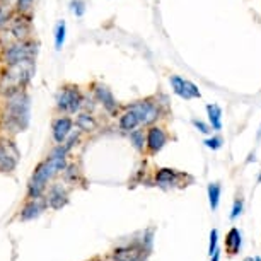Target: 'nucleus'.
Returning <instances> with one entry per match:
<instances>
[{
  "instance_id": "nucleus-32",
  "label": "nucleus",
  "mask_w": 261,
  "mask_h": 261,
  "mask_svg": "<svg viewBox=\"0 0 261 261\" xmlns=\"http://www.w3.org/2000/svg\"><path fill=\"white\" fill-rule=\"evenodd\" d=\"M254 261H261V258H259V256H256V258H254Z\"/></svg>"
},
{
  "instance_id": "nucleus-3",
  "label": "nucleus",
  "mask_w": 261,
  "mask_h": 261,
  "mask_svg": "<svg viewBox=\"0 0 261 261\" xmlns=\"http://www.w3.org/2000/svg\"><path fill=\"white\" fill-rule=\"evenodd\" d=\"M29 116V97L22 89L9 92L7 94V110H6V120L7 125L16 128V132L21 130L28 125Z\"/></svg>"
},
{
  "instance_id": "nucleus-6",
  "label": "nucleus",
  "mask_w": 261,
  "mask_h": 261,
  "mask_svg": "<svg viewBox=\"0 0 261 261\" xmlns=\"http://www.w3.org/2000/svg\"><path fill=\"white\" fill-rule=\"evenodd\" d=\"M128 108H132L140 118L142 126L152 125L157 118H159L161 111H159V105L157 102H152L150 99H144V101H137L134 105H130Z\"/></svg>"
},
{
  "instance_id": "nucleus-2",
  "label": "nucleus",
  "mask_w": 261,
  "mask_h": 261,
  "mask_svg": "<svg viewBox=\"0 0 261 261\" xmlns=\"http://www.w3.org/2000/svg\"><path fill=\"white\" fill-rule=\"evenodd\" d=\"M33 73H34V60H21V62L7 63L6 72L2 73V79H0V89L7 91V94L22 89L31 81Z\"/></svg>"
},
{
  "instance_id": "nucleus-33",
  "label": "nucleus",
  "mask_w": 261,
  "mask_h": 261,
  "mask_svg": "<svg viewBox=\"0 0 261 261\" xmlns=\"http://www.w3.org/2000/svg\"><path fill=\"white\" fill-rule=\"evenodd\" d=\"M244 261H254V259H253V258H246Z\"/></svg>"
},
{
  "instance_id": "nucleus-14",
  "label": "nucleus",
  "mask_w": 261,
  "mask_h": 261,
  "mask_svg": "<svg viewBox=\"0 0 261 261\" xmlns=\"http://www.w3.org/2000/svg\"><path fill=\"white\" fill-rule=\"evenodd\" d=\"M46 203L55 210L62 208V206L67 203V191L63 190L60 185H53L50 188V193H48Z\"/></svg>"
},
{
  "instance_id": "nucleus-34",
  "label": "nucleus",
  "mask_w": 261,
  "mask_h": 261,
  "mask_svg": "<svg viewBox=\"0 0 261 261\" xmlns=\"http://www.w3.org/2000/svg\"><path fill=\"white\" fill-rule=\"evenodd\" d=\"M259 135H261V128H259Z\"/></svg>"
},
{
  "instance_id": "nucleus-21",
  "label": "nucleus",
  "mask_w": 261,
  "mask_h": 261,
  "mask_svg": "<svg viewBox=\"0 0 261 261\" xmlns=\"http://www.w3.org/2000/svg\"><path fill=\"white\" fill-rule=\"evenodd\" d=\"M75 125L81 128L82 132H92L96 128V120L89 115V113H81L75 120Z\"/></svg>"
},
{
  "instance_id": "nucleus-7",
  "label": "nucleus",
  "mask_w": 261,
  "mask_h": 261,
  "mask_svg": "<svg viewBox=\"0 0 261 261\" xmlns=\"http://www.w3.org/2000/svg\"><path fill=\"white\" fill-rule=\"evenodd\" d=\"M169 82H171L172 92H174L176 96H179L181 99L190 101V99H196V97H201L200 89L191 81H186V79L179 75H172L169 79Z\"/></svg>"
},
{
  "instance_id": "nucleus-19",
  "label": "nucleus",
  "mask_w": 261,
  "mask_h": 261,
  "mask_svg": "<svg viewBox=\"0 0 261 261\" xmlns=\"http://www.w3.org/2000/svg\"><path fill=\"white\" fill-rule=\"evenodd\" d=\"M43 210V205L39 203V198H29V203L24 206L22 212H21V219L22 220H29V219H34L41 214Z\"/></svg>"
},
{
  "instance_id": "nucleus-24",
  "label": "nucleus",
  "mask_w": 261,
  "mask_h": 261,
  "mask_svg": "<svg viewBox=\"0 0 261 261\" xmlns=\"http://www.w3.org/2000/svg\"><path fill=\"white\" fill-rule=\"evenodd\" d=\"M130 139H132V142H134V145H135L139 150L144 149L145 139H144V132H142V130H134V132H130Z\"/></svg>"
},
{
  "instance_id": "nucleus-20",
  "label": "nucleus",
  "mask_w": 261,
  "mask_h": 261,
  "mask_svg": "<svg viewBox=\"0 0 261 261\" xmlns=\"http://www.w3.org/2000/svg\"><path fill=\"white\" fill-rule=\"evenodd\" d=\"M206 191H208L210 208L217 210V206H219V200H220V193H222V186H220V183H210L208 186H206Z\"/></svg>"
},
{
  "instance_id": "nucleus-31",
  "label": "nucleus",
  "mask_w": 261,
  "mask_h": 261,
  "mask_svg": "<svg viewBox=\"0 0 261 261\" xmlns=\"http://www.w3.org/2000/svg\"><path fill=\"white\" fill-rule=\"evenodd\" d=\"M4 21H7V19L4 17V14H2V9H0V24H2Z\"/></svg>"
},
{
  "instance_id": "nucleus-23",
  "label": "nucleus",
  "mask_w": 261,
  "mask_h": 261,
  "mask_svg": "<svg viewBox=\"0 0 261 261\" xmlns=\"http://www.w3.org/2000/svg\"><path fill=\"white\" fill-rule=\"evenodd\" d=\"M33 7H34V0H17V4H16L17 12L26 17H31Z\"/></svg>"
},
{
  "instance_id": "nucleus-17",
  "label": "nucleus",
  "mask_w": 261,
  "mask_h": 261,
  "mask_svg": "<svg viewBox=\"0 0 261 261\" xmlns=\"http://www.w3.org/2000/svg\"><path fill=\"white\" fill-rule=\"evenodd\" d=\"M225 249H227L229 254H238L241 249V232L239 229L232 227L227 232V238H225Z\"/></svg>"
},
{
  "instance_id": "nucleus-10",
  "label": "nucleus",
  "mask_w": 261,
  "mask_h": 261,
  "mask_svg": "<svg viewBox=\"0 0 261 261\" xmlns=\"http://www.w3.org/2000/svg\"><path fill=\"white\" fill-rule=\"evenodd\" d=\"M94 94H96V99L101 102L102 108H105L110 115H116L118 102L115 99V96H113L110 87L102 86V84H94Z\"/></svg>"
},
{
  "instance_id": "nucleus-8",
  "label": "nucleus",
  "mask_w": 261,
  "mask_h": 261,
  "mask_svg": "<svg viewBox=\"0 0 261 261\" xmlns=\"http://www.w3.org/2000/svg\"><path fill=\"white\" fill-rule=\"evenodd\" d=\"M166 142H167V134L164 132V128L149 126L147 137H145V145H147V150H149L152 155L157 154V152L166 145Z\"/></svg>"
},
{
  "instance_id": "nucleus-16",
  "label": "nucleus",
  "mask_w": 261,
  "mask_h": 261,
  "mask_svg": "<svg viewBox=\"0 0 261 261\" xmlns=\"http://www.w3.org/2000/svg\"><path fill=\"white\" fill-rule=\"evenodd\" d=\"M206 115H208L212 130H222V108L219 105H206Z\"/></svg>"
},
{
  "instance_id": "nucleus-30",
  "label": "nucleus",
  "mask_w": 261,
  "mask_h": 261,
  "mask_svg": "<svg viewBox=\"0 0 261 261\" xmlns=\"http://www.w3.org/2000/svg\"><path fill=\"white\" fill-rule=\"evenodd\" d=\"M219 258H220L219 249H215V251H214V254H212V261H219Z\"/></svg>"
},
{
  "instance_id": "nucleus-18",
  "label": "nucleus",
  "mask_w": 261,
  "mask_h": 261,
  "mask_svg": "<svg viewBox=\"0 0 261 261\" xmlns=\"http://www.w3.org/2000/svg\"><path fill=\"white\" fill-rule=\"evenodd\" d=\"M178 172L174 169H169V167H164V169H159L155 174V181L159 183L161 186H171L176 183V179H178Z\"/></svg>"
},
{
  "instance_id": "nucleus-11",
  "label": "nucleus",
  "mask_w": 261,
  "mask_h": 261,
  "mask_svg": "<svg viewBox=\"0 0 261 261\" xmlns=\"http://www.w3.org/2000/svg\"><path fill=\"white\" fill-rule=\"evenodd\" d=\"M72 126H73L72 118H68V116H60V118H57V120L53 121V125H51L53 140H55L58 145L65 144L67 137L70 135V132H72Z\"/></svg>"
},
{
  "instance_id": "nucleus-9",
  "label": "nucleus",
  "mask_w": 261,
  "mask_h": 261,
  "mask_svg": "<svg viewBox=\"0 0 261 261\" xmlns=\"http://www.w3.org/2000/svg\"><path fill=\"white\" fill-rule=\"evenodd\" d=\"M17 166V150L11 142L6 145V142L0 144V171L12 172Z\"/></svg>"
},
{
  "instance_id": "nucleus-27",
  "label": "nucleus",
  "mask_w": 261,
  "mask_h": 261,
  "mask_svg": "<svg viewBox=\"0 0 261 261\" xmlns=\"http://www.w3.org/2000/svg\"><path fill=\"white\" fill-rule=\"evenodd\" d=\"M191 125H193L196 130H200L201 134H210L212 132V126L206 125V123H203L201 120H191Z\"/></svg>"
},
{
  "instance_id": "nucleus-4",
  "label": "nucleus",
  "mask_w": 261,
  "mask_h": 261,
  "mask_svg": "<svg viewBox=\"0 0 261 261\" xmlns=\"http://www.w3.org/2000/svg\"><path fill=\"white\" fill-rule=\"evenodd\" d=\"M82 101L84 97L79 87L73 84H67V86L60 87L57 94V110L62 113H77L81 110Z\"/></svg>"
},
{
  "instance_id": "nucleus-12",
  "label": "nucleus",
  "mask_w": 261,
  "mask_h": 261,
  "mask_svg": "<svg viewBox=\"0 0 261 261\" xmlns=\"http://www.w3.org/2000/svg\"><path fill=\"white\" fill-rule=\"evenodd\" d=\"M11 33L14 34L16 41L28 39V36L31 34V17L21 16L17 19H11Z\"/></svg>"
},
{
  "instance_id": "nucleus-28",
  "label": "nucleus",
  "mask_w": 261,
  "mask_h": 261,
  "mask_svg": "<svg viewBox=\"0 0 261 261\" xmlns=\"http://www.w3.org/2000/svg\"><path fill=\"white\" fill-rule=\"evenodd\" d=\"M241 212H243V200L241 198H236L234 201V206H232V214H230V219H238V217L241 215Z\"/></svg>"
},
{
  "instance_id": "nucleus-22",
  "label": "nucleus",
  "mask_w": 261,
  "mask_h": 261,
  "mask_svg": "<svg viewBox=\"0 0 261 261\" xmlns=\"http://www.w3.org/2000/svg\"><path fill=\"white\" fill-rule=\"evenodd\" d=\"M65 31H67L65 21H60L57 24V29H55V46H57V50H62L63 41H65Z\"/></svg>"
},
{
  "instance_id": "nucleus-5",
  "label": "nucleus",
  "mask_w": 261,
  "mask_h": 261,
  "mask_svg": "<svg viewBox=\"0 0 261 261\" xmlns=\"http://www.w3.org/2000/svg\"><path fill=\"white\" fill-rule=\"evenodd\" d=\"M38 53V45L29 39H22V41H16L14 45L6 46L4 51V60L6 63H14L21 60H34Z\"/></svg>"
},
{
  "instance_id": "nucleus-1",
  "label": "nucleus",
  "mask_w": 261,
  "mask_h": 261,
  "mask_svg": "<svg viewBox=\"0 0 261 261\" xmlns=\"http://www.w3.org/2000/svg\"><path fill=\"white\" fill-rule=\"evenodd\" d=\"M68 149L65 145H58V149L51 152V155L46 161H43L41 164L34 169L31 179L28 185V196L29 198H39L43 191L46 190V185L57 172H60L65 167V155Z\"/></svg>"
},
{
  "instance_id": "nucleus-29",
  "label": "nucleus",
  "mask_w": 261,
  "mask_h": 261,
  "mask_svg": "<svg viewBox=\"0 0 261 261\" xmlns=\"http://www.w3.org/2000/svg\"><path fill=\"white\" fill-rule=\"evenodd\" d=\"M217 236H219L217 229H212V232H210V246H208V254L210 256L214 254V251L217 249Z\"/></svg>"
},
{
  "instance_id": "nucleus-15",
  "label": "nucleus",
  "mask_w": 261,
  "mask_h": 261,
  "mask_svg": "<svg viewBox=\"0 0 261 261\" xmlns=\"http://www.w3.org/2000/svg\"><path fill=\"white\" fill-rule=\"evenodd\" d=\"M115 261H142V249L137 246H125L116 249Z\"/></svg>"
},
{
  "instance_id": "nucleus-13",
  "label": "nucleus",
  "mask_w": 261,
  "mask_h": 261,
  "mask_svg": "<svg viewBox=\"0 0 261 261\" xmlns=\"http://www.w3.org/2000/svg\"><path fill=\"white\" fill-rule=\"evenodd\" d=\"M139 126H142L139 115H137V113L132 110V108L126 106L125 113H123V115L120 116V128H121L123 132H134Z\"/></svg>"
},
{
  "instance_id": "nucleus-26",
  "label": "nucleus",
  "mask_w": 261,
  "mask_h": 261,
  "mask_svg": "<svg viewBox=\"0 0 261 261\" xmlns=\"http://www.w3.org/2000/svg\"><path fill=\"white\" fill-rule=\"evenodd\" d=\"M203 144H205V147H208L212 150H219L220 147H222V139H220V137H210V139H206Z\"/></svg>"
},
{
  "instance_id": "nucleus-25",
  "label": "nucleus",
  "mask_w": 261,
  "mask_h": 261,
  "mask_svg": "<svg viewBox=\"0 0 261 261\" xmlns=\"http://www.w3.org/2000/svg\"><path fill=\"white\" fill-rule=\"evenodd\" d=\"M70 9L77 17H82L84 12H86V2H84V0H72Z\"/></svg>"
}]
</instances>
